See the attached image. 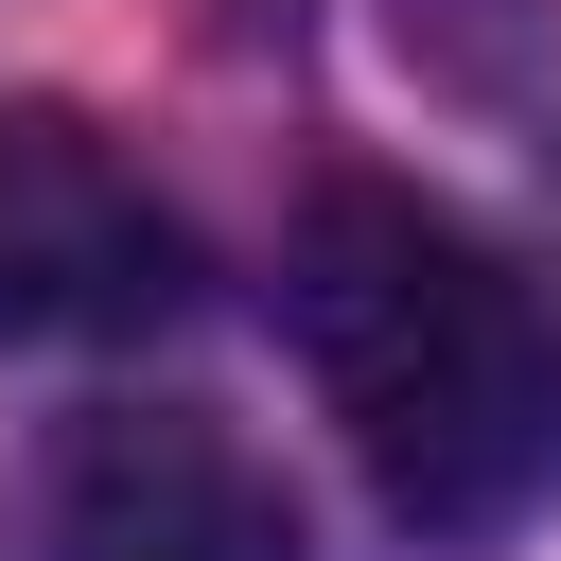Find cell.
I'll return each mask as SVG.
<instances>
[{
  "instance_id": "cell-1",
  "label": "cell",
  "mask_w": 561,
  "mask_h": 561,
  "mask_svg": "<svg viewBox=\"0 0 561 561\" xmlns=\"http://www.w3.org/2000/svg\"><path fill=\"white\" fill-rule=\"evenodd\" d=\"M280 333L351 421L368 491L438 543H491L561 491V316L421 193L333 175L280 245Z\"/></svg>"
},
{
  "instance_id": "cell-2",
  "label": "cell",
  "mask_w": 561,
  "mask_h": 561,
  "mask_svg": "<svg viewBox=\"0 0 561 561\" xmlns=\"http://www.w3.org/2000/svg\"><path fill=\"white\" fill-rule=\"evenodd\" d=\"M0 561H298L280 473L193 403H88L18 456Z\"/></svg>"
},
{
  "instance_id": "cell-3",
  "label": "cell",
  "mask_w": 561,
  "mask_h": 561,
  "mask_svg": "<svg viewBox=\"0 0 561 561\" xmlns=\"http://www.w3.org/2000/svg\"><path fill=\"white\" fill-rule=\"evenodd\" d=\"M175 298H193V228L140 193V158L88 140L70 105H0V351L158 333Z\"/></svg>"
}]
</instances>
